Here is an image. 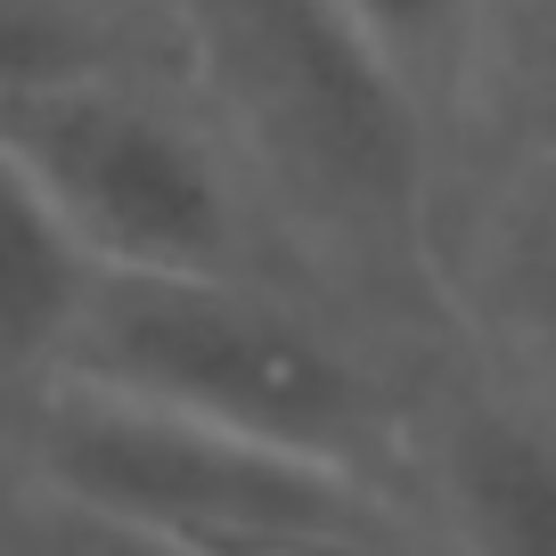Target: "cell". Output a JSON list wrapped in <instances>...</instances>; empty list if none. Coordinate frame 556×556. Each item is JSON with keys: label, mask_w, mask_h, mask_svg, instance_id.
Returning <instances> with one entry per match:
<instances>
[{"label": "cell", "mask_w": 556, "mask_h": 556, "mask_svg": "<svg viewBox=\"0 0 556 556\" xmlns=\"http://www.w3.org/2000/svg\"><path fill=\"white\" fill-rule=\"evenodd\" d=\"M189 83L238 148L287 270L401 352H442L458 148L336 0H180Z\"/></svg>", "instance_id": "1"}, {"label": "cell", "mask_w": 556, "mask_h": 556, "mask_svg": "<svg viewBox=\"0 0 556 556\" xmlns=\"http://www.w3.org/2000/svg\"><path fill=\"white\" fill-rule=\"evenodd\" d=\"M434 352H401L352 312L303 295L287 278L213 270H106L90 278L83 319L50 377L262 434L336 467L409 483L417 377Z\"/></svg>", "instance_id": "2"}, {"label": "cell", "mask_w": 556, "mask_h": 556, "mask_svg": "<svg viewBox=\"0 0 556 556\" xmlns=\"http://www.w3.org/2000/svg\"><path fill=\"white\" fill-rule=\"evenodd\" d=\"M0 458L25 483L189 556H451L434 516L384 475L74 377H41L34 393L0 401Z\"/></svg>", "instance_id": "3"}, {"label": "cell", "mask_w": 556, "mask_h": 556, "mask_svg": "<svg viewBox=\"0 0 556 556\" xmlns=\"http://www.w3.org/2000/svg\"><path fill=\"white\" fill-rule=\"evenodd\" d=\"M0 139L106 270L287 278L270 213L189 74H90L0 90ZM312 295V287H303Z\"/></svg>", "instance_id": "4"}, {"label": "cell", "mask_w": 556, "mask_h": 556, "mask_svg": "<svg viewBox=\"0 0 556 556\" xmlns=\"http://www.w3.org/2000/svg\"><path fill=\"white\" fill-rule=\"evenodd\" d=\"M442 312L451 352L556 409V148L458 164L442 222Z\"/></svg>", "instance_id": "5"}, {"label": "cell", "mask_w": 556, "mask_h": 556, "mask_svg": "<svg viewBox=\"0 0 556 556\" xmlns=\"http://www.w3.org/2000/svg\"><path fill=\"white\" fill-rule=\"evenodd\" d=\"M409 483L451 556H556V409L442 344L417 377Z\"/></svg>", "instance_id": "6"}, {"label": "cell", "mask_w": 556, "mask_h": 556, "mask_svg": "<svg viewBox=\"0 0 556 556\" xmlns=\"http://www.w3.org/2000/svg\"><path fill=\"white\" fill-rule=\"evenodd\" d=\"M90 278H99L90 245L66 229V213L25 173V156L0 139V401L34 393L58 368Z\"/></svg>", "instance_id": "7"}, {"label": "cell", "mask_w": 556, "mask_h": 556, "mask_svg": "<svg viewBox=\"0 0 556 556\" xmlns=\"http://www.w3.org/2000/svg\"><path fill=\"white\" fill-rule=\"evenodd\" d=\"M90 74H189V17L173 0H0V90Z\"/></svg>", "instance_id": "8"}, {"label": "cell", "mask_w": 556, "mask_h": 556, "mask_svg": "<svg viewBox=\"0 0 556 556\" xmlns=\"http://www.w3.org/2000/svg\"><path fill=\"white\" fill-rule=\"evenodd\" d=\"M556 148V0H491L483 58H475L458 164Z\"/></svg>", "instance_id": "9"}, {"label": "cell", "mask_w": 556, "mask_h": 556, "mask_svg": "<svg viewBox=\"0 0 556 556\" xmlns=\"http://www.w3.org/2000/svg\"><path fill=\"white\" fill-rule=\"evenodd\" d=\"M336 9L393 58V74L426 99V115H434L442 131H451V148H458L491 0H336Z\"/></svg>", "instance_id": "10"}, {"label": "cell", "mask_w": 556, "mask_h": 556, "mask_svg": "<svg viewBox=\"0 0 556 556\" xmlns=\"http://www.w3.org/2000/svg\"><path fill=\"white\" fill-rule=\"evenodd\" d=\"M0 540H17L25 556H189L123 516H99L83 500H58V491L25 483L9 458H0Z\"/></svg>", "instance_id": "11"}, {"label": "cell", "mask_w": 556, "mask_h": 556, "mask_svg": "<svg viewBox=\"0 0 556 556\" xmlns=\"http://www.w3.org/2000/svg\"><path fill=\"white\" fill-rule=\"evenodd\" d=\"M0 556H25V548H17V540H0Z\"/></svg>", "instance_id": "12"}, {"label": "cell", "mask_w": 556, "mask_h": 556, "mask_svg": "<svg viewBox=\"0 0 556 556\" xmlns=\"http://www.w3.org/2000/svg\"><path fill=\"white\" fill-rule=\"evenodd\" d=\"M173 9H180V0H173Z\"/></svg>", "instance_id": "13"}]
</instances>
